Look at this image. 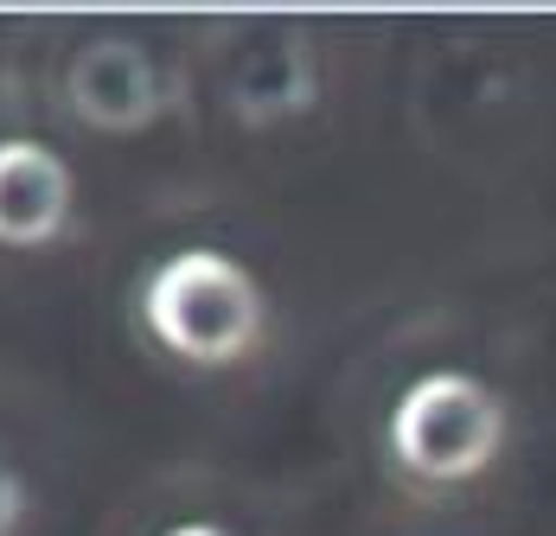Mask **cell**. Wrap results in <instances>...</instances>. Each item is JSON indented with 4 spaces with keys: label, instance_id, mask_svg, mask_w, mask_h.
Returning a JSON list of instances; mask_svg holds the SVG:
<instances>
[{
    "label": "cell",
    "instance_id": "7a4b0ae2",
    "mask_svg": "<svg viewBox=\"0 0 556 536\" xmlns=\"http://www.w3.org/2000/svg\"><path fill=\"white\" fill-rule=\"evenodd\" d=\"M390 447L416 480H480L505 447V403L467 371L416 377L390 409Z\"/></svg>",
    "mask_w": 556,
    "mask_h": 536
},
{
    "label": "cell",
    "instance_id": "5b68a950",
    "mask_svg": "<svg viewBox=\"0 0 556 536\" xmlns=\"http://www.w3.org/2000/svg\"><path fill=\"white\" fill-rule=\"evenodd\" d=\"M167 536H230V531H218V524H179V531H167Z\"/></svg>",
    "mask_w": 556,
    "mask_h": 536
},
{
    "label": "cell",
    "instance_id": "277c9868",
    "mask_svg": "<svg viewBox=\"0 0 556 536\" xmlns=\"http://www.w3.org/2000/svg\"><path fill=\"white\" fill-rule=\"evenodd\" d=\"M71 103H77V115L90 128L128 135V128H141V122L161 115V71H154V58L141 52V46H128V39H97L71 64Z\"/></svg>",
    "mask_w": 556,
    "mask_h": 536
},
{
    "label": "cell",
    "instance_id": "3957f363",
    "mask_svg": "<svg viewBox=\"0 0 556 536\" xmlns=\"http://www.w3.org/2000/svg\"><path fill=\"white\" fill-rule=\"evenodd\" d=\"M71 224V166L46 141H0V243L39 250Z\"/></svg>",
    "mask_w": 556,
    "mask_h": 536
},
{
    "label": "cell",
    "instance_id": "6da1fadb",
    "mask_svg": "<svg viewBox=\"0 0 556 536\" xmlns=\"http://www.w3.org/2000/svg\"><path fill=\"white\" fill-rule=\"evenodd\" d=\"M141 314L154 339L192 365H237L263 339V288L218 250H179L148 275Z\"/></svg>",
    "mask_w": 556,
    "mask_h": 536
}]
</instances>
